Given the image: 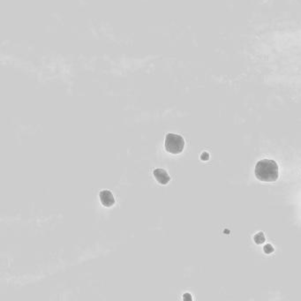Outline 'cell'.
Masks as SVG:
<instances>
[{
    "label": "cell",
    "instance_id": "obj_1",
    "mask_svg": "<svg viewBox=\"0 0 301 301\" xmlns=\"http://www.w3.org/2000/svg\"><path fill=\"white\" fill-rule=\"evenodd\" d=\"M255 177L262 182H275L279 177V167L274 160L263 159L257 163Z\"/></svg>",
    "mask_w": 301,
    "mask_h": 301
},
{
    "label": "cell",
    "instance_id": "obj_2",
    "mask_svg": "<svg viewBox=\"0 0 301 301\" xmlns=\"http://www.w3.org/2000/svg\"><path fill=\"white\" fill-rule=\"evenodd\" d=\"M185 139L179 134L169 133L165 136L164 149L171 155H179L185 149Z\"/></svg>",
    "mask_w": 301,
    "mask_h": 301
},
{
    "label": "cell",
    "instance_id": "obj_3",
    "mask_svg": "<svg viewBox=\"0 0 301 301\" xmlns=\"http://www.w3.org/2000/svg\"><path fill=\"white\" fill-rule=\"evenodd\" d=\"M99 199H100L101 204L105 208H111L116 203L115 197L112 191L110 190H102L99 193Z\"/></svg>",
    "mask_w": 301,
    "mask_h": 301
},
{
    "label": "cell",
    "instance_id": "obj_4",
    "mask_svg": "<svg viewBox=\"0 0 301 301\" xmlns=\"http://www.w3.org/2000/svg\"><path fill=\"white\" fill-rule=\"evenodd\" d=\"M153 177L160 185L165 186L171 181V177L168 174L167 171L162 168H157L153 171Z\"/></svg>",
    "mask_w": 301,
    "mask_h": 301
},
{
    "label": "cell",
    "instance_id": "obj_5",
    "mask_svg": "<svg viewBox=\"0 0 301 301\" xmlns=\"http://www.w3.org/2000/svg\"><path fill=\"white\" fill-rule=\"evenodd\" d=\"M253 240H254V242H255L256 244H258V245L264 243V242H265V236H264L263 232L260 231L258 234L255 235L254 238H253Z\"/></svg>",
    "mask_w": 301,
    "mask_h": 301
},
{
    "label": "cell",
    "instance_id": "obj_6",
    "mask_svg": "<svg viewBox=\"0 0 301 301\" xmlns=\"http://www.w3.org/2000/svg\"><path fill=\"white\" fill-rule=\"evenodd\" d=\"M264 252L266 253H268H268H273V252H274V247H273L270 244H268V245H266L264 246Z\"/></svg>",
    "mask_w": 301,
    "mask_h": 301
},
{
    "label": "cell",
    "instance_id": "obj_7",
    "mask_svg": "<svg viewBox=\"0 0 301 301\" xmlns=\"http://www.w3.org/2000/svg\"><path fill=\"white\" fill-rule=\"evenodd\" d=\"M201 159H202V160L203 161H207L208 159V157H209V156H208V154H207V153L205 152L203 153V154H202V156H201Z\"/></svg>",
    "mask_w": 301,
    "mask_h": 301
},
{
    "label": "cell",
    "instance_id": "obj_8",
    "mask_svg": "<svg viewBox=\"0 0 301 301\" xmlns=\"http://www.w3.org/2000/svg\"><path fill=\"white\" fill-rule=\"evenodd\" d=\"M183 299H189V300H192V297H191V295L189 293H185L184 294V296H183Z\"/></svg>",
    "mask_w": 301,
    "mask_h": 301
}]
</instances>
